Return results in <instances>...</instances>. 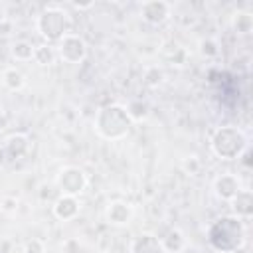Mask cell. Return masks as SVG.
<instances>
[{"mask_svg": "<svg viewBox=\"0 0 253 253\" xmlns=\"http://www.w3.org/2000/svg\"><path fill=\"white\" fill-rule=\"evenodd\" d=\"M208 241L217 253H235L245 243V225L237 215H223L208 229Z\"/></svg>", "mask_w": 253, "mask_h": 253, "instance_id": "cell-1", "label": "cell"}, {"mask_svg": "<svg viewBox=\"0 0 253 253\" xmlns=\"http://www.w3.org/2000/svg\"><path fill=\"white\" fill-rule=\"evenodd\" d=\"M130 126H132V121L128 119L125 107L117 105V103L99 109V113L95 117V130L107 140L125 138L128 134Z\"/></svg>", "mask_w": 253, "mask_h": 253, "instance_id": "cell-2", "label": "cell"}, {"mask_svg": "<svg viewBox=\"0 0 253 253\" xmlns=\"http://www.w3.org/2000/svg\"><path fill=\"white\" fill-rule=\"evenodd\" d=\"M247 148V138L241 128L237 126H221L211 136V150L221 160H235L241 158L243 150Z\"/></svg>", "mask_w": 253, "mask_h": 253, "instance_id": "cell-3", "label": "cell"}, {"mask_svg": "<svg viewBox=\"0 0 253 253\" xmlns=\"http://www.w3.org/2000/svg\"><path fill=\"white\" fill-rule=\"evenodd\" d=\"M69 16L65 10L61 8H45L38 20H36V28H38V34L51 45V43H59V40L63 36L69 34Z\"/></svg>", "mask_w": 253, "mask_h": 253, "instance_id": "cell-4", "label": "cell"}, {"mask_svg": "<svg viewBox=\"0 0 253 253\" xmlns=\"http://www.w3.org/2000/svg\"><path fill=\"white\" fill-rule=\"evenodd\" d=\"M55 188L61 196H73L77 198L87 188V176L77 166H65L55 176Z\"/></svg>", "mask_w": 253, "mask_h": 253, "instance_id": "cell-5", "label": "cell"}, {"mask_svg": "<svg viewBox=\"0 0 253 253\" xmlns=\"http://www.w3.org/2000/svg\"><path fill=\"white\" fill-rule=\"evenodd\" d=\"M57 57L65 63H81L87 57V43L77 34H67L57 43Z\"/></svg>", "mask_w": 253, "mask_h": 253, "instance_id": "cell-6", "label": "cell"}, {"mask_svg": "<svg viewBox=\"0 0 253 253\" xmlns=\"http://www.w3.org/2000/svg\"><path fill=\"white\" fill-rule=\"evenodd\" d=\"M241 190V184H239V178L231 172H225V174H219L215 180H213V194L221 200V202H231L237 192Z\"/></svg>", "mask_w": 253, "mask_h": 253, "instance_id": "cell-7", "label": "cell"}, {"mask_svg": "<svg viewBox=\"0 0 253 253\" xmlns=\"http://www.w3.org/2000/svg\"><path fill=\"white\" fill-rule=\"evenodd\" d=\"M140 16L144 22H148L152 26L164 24L170 16V4L164 0H148L140 6Z\"/></svg>", "mask_w": 253, "mask_h": 253, "instance_id": "cell-8", "label": "cell"}, {"mask_svg": "<svg viewBox=\"0 0 253 253\" xmlns=\"http://www.w3.org/2000/svg\"><path fill=\"white\" fill-rule=\"evenodd\" d=\"M105 217H107V221L111 225H117V227L126 225L130 221V217H132V206L123 202V200H115V202H111L107 206Z\"/></svg>", "mask_w": 253, "mask_h": 253, "instance_id": "cell-9", "label": "cell"}, {"mask_svg": "<svg viewBox=\"0 0 253 253\" xmlns=\"http://www.w3.org/2000/svg\"><path fill=\"white\" fill-rule=\"evenodd\" d=\"M128 253H164L160 239L152 233H140L136 235L130 245H128Z\"/></svg>", "mask_w": 253, "mask_h": 253, "instance_id": "cell-10", "label": "cell"}, {"mask_svg": "<svg viewBox=\"0 0 253 253\" xmlns=\"http://www.w3.org/2000/svg\"><path fill=\"white\" fill-rule=\"evenodd\" d=\"M28 150H30V140H28V136L22 134V132H16V134L8 136L6 142H4V154H6L10 160H18V158L26 156Z\"/></svg>", "mask_w": 253, "mask_h": 253, "instance_id": "cell-11", "label": "cell"}, {"mask_svg": "<svg viewBox=\"0 0 253 253\" xmlns=\"http://www.w3.org/2000/svg\"><path fill=\"white\" fill-rule=\"evenodd\" d=\"M79 213V202L73 196H59L53 202V215L61 221H69Z\"/></svg>", "mask_w": 253, "mask_h": 253, "instance_id": "cell-12", "label": "cell"}, {"mask_svg": "<svg viewBox=\"0 0 253 253\" xmlns=\"http://www.w3.org/2000/svg\"><path fill=\"white\" fill-rule=\"evenodd\" d=\"M231 208H233V213L239 217V219H247L251 217V211H253V196L249 190H239L237 196L229 202Z\"/></svg>", "mask_w": 253, "mask_h": 253, "instance_id": "cell-13", "label": "cell"}, {"mask_svg": "<svg viewBox=\"0 0 253 253\" xmlns=\"http://www.w3.org/2000/svg\"><path fill=\"white\" fill-rule=\"evenodd\" d=\"M160 245H162V251L178 253L186 247V237L180 229H168L164 233V237H160Z\"/></svg>", "mask_w": 253, "mask_h": 253, "instance_id": "cell-14", "label": "cell"}, {"mask_svg": "<svg viewBox=\"0 0 253 253\" xmlns=\"http://www.w3.org/2000/svg\"><path fill=\"white\" fill-rule=\"evenodd\" d=\"M125 111H126V115H128V119L132 123H140L150 115V105L146 101H142V99H132L125 107Z\"/></svg>", "mask_w": 253, "mask_h": 253, "instance_id": "cell-15", "label": "cell"}, {"mask_svg": "<svg viewBox=\"0 0 253 253\" xmlns=\"http://www.w3.org/2000/svg\"><path fill=\"white\" fill-rule=\"evenodd\" d=\"M2 81H4V85H6L10 91H20V89H24V85H26V75H24L20 69H16V67H8V69H4V73H2Z\"/></svg>", "mask_w": 253, "mask_h": 253, "instance_id": "cell-16", "label": "cell"}, {"mask_svg": "<svg viewBox=\"0 0 253 253\" xmlns=\"http://www.w3.org/2000/svg\"><path fill=\"white\" fill-rule=\"evenodd\" d=\"M34 51H36V45L26 42V40H20V42L12 43V47H10V53H12V57L16 61H30V59H34Z\"/></svg>", "mask_w": 253, "mask_h": 253, "instance_id": "cell-17", "label": "cell"}, {"mask_svg": "<svg viewBox=\"0 0 253 253\" xmlns=\"http://www.w3.org/2000/svg\"><path fill=\"white\" fill-rule=\"evenodd\" d=\"M57 57V49L49 43H43V45H36V51H34V59L40 63V65H51Z\"/></svg>", "mask_w": 253, "mask_h": 253, "instance_id": "cell-18", "label": "cell"}, {"mask_svg": "<svg viewBox=\"0 0 253 253\" xmlns=\"http://www.w3.org/2000/svg\"><path fill=\"white\" fill-rule=\"evenodd\" d=\"M233 28L237 34H251L253 30V18L249 12H235L233 14Z\"/></svg>", "mask_w": 253, "mask_h": 253, "instance_id": "cell-19", "label": "cell"}, {"mask_svg": "<svg viewBox=\"0 0 253 253\" xmlns=\"http://www.w3.org/2000/svg\"><path fill=\"white\" fill-rule=\"evenodd\" d=\"M162 79H164V73H162L160 67L150 65V67L144 69V83H146L148 87H158V85L162 83Z\"/></svg>", "mask_w": 253, "mask_h": 253, "instance_id": "cell-20", "label": "cell"}, {"mask_svg": "<svg viewBox=\"0 0 253 253\" xmlns=\"http://www.w3.org/2000/svg\"><path fill=\"white\" fill-rule=\"evenodd\" d=\"M200 53L204 55V57H215L217 53H219V45H217V42L215 40H202L200 42Z\"/></svg>", "mask_w": 253, "mask_h": 253, "instance_id": "cell-21", "label": "cell"}, {"mask_svg": "<svg viewBox=\"0 0 253 253\" xmlns=\"http://www.w3.org/2000/svg\"><path fill=\"white\" fill-rule=\"evenodd\" d=\"M18 198L16 196H4V198H0V210L2 211H6V213H14L16 210H18Z\"/></svg>", "mask_w": 253, "mask_h": 253, "instance_id": "cell-22", "label": "cell"}, {"mask_svg": "<svg viewBox=\"0 0 253 253\" xmlns=\"http://www.w3.org/2000/svg\"><path fill=\"white\" fill-rule=\"evenodd\" d=\"M182 166H184V170H186L188 174L196 176V174L200 172V168H202V162H200L198 156H188V158L182 162Z\"/></svg>", "mask_w": 253, "mask_h": 253, "instance_id": "cell-23", "label": "cell"}, {"mask_svg": "<svg viewBox=\"0 0 253 253\" xmlns=\"http://www.w3.org/2000/svg\"><path fill=\"white\" fill-rule=\"evenodd\" d=\"M24 253H45V245H43V241L42 239H30V241H26V245H24Z\"/></svg>", "mask_w": 253, "mask_h": 253, "instance_id": "cell-24", "label": "cell"}, {"mask_svg": "<svg viewBox=\"0 0 253 253\" xmlns=\"http://www.w3.org/2000/svg\"><path fill=\"white\" fill-rule=\"evenodd\" d=\"M63 251H65V253H79V251H81V245H79L77 239H67V241L63 243Z\"/></svg>", "mask_w": 253, "mask_h": 253, "instance_id": "cell-25", "label": "cell"}, {"mask_svg": "<svg viewBox=\"0 0 253 253\" xmlns=\"http://www.w3.org/2000/svg\"><path fill=\"white\" fill-rule=\"evenodd\" d=\"M71 6L75 10H89V8L95 6V0H91V2H71Z\"/></svg>", "mask_w": 253, "mask_h": 253, "instance_id": "cell-26", "label": "cell"}, {"mask_svg": "<svg viewBox=\"0 0 253 253\" xmlns=\"http://www.w3.org/2000/svg\"><path fill=\"white\" fill-rule=\"evenodd\" d=\"M6 126H8V117H6L4 111H0V132H2Z\"/></svg>", "mask_w": 253, "mask_h": 253, "instance_id": "cell-27", "label": "cell"}, {"mask_svg": "<svg viewBox=\"0 0 253 253\" xmlns=\"http://www.w3.org/2000/svg\"><path fill=\"white\" fill-rule=\"evenodd\" d=\"M103 253H109V251H103Z\"/></svg>", "mask_w": 253, "mask_h": 253, "instance_id": "cell-28", "label": "cell"}]
</instances>
